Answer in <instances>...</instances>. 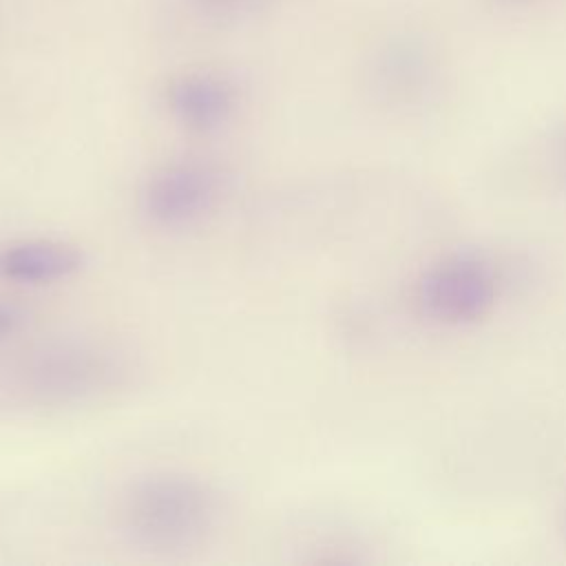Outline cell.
I'll use <instances>...</instances> for the list:
<instances>
[{
	"mask_svg": "<svg viewBox=\"0 0 566 566\" xmlns=\"http://www.w3.org/2000/svg\"><path fill=\"white\" fill-rule=\"evenodd\" d=\"M217 517V493L199 478L184 473L139 478L119 502L124 533L150 551L190 548L212 531Z\"/></svg>",
	"mask_w": 566,
	"mask_h": 566,
	"instance_id": "1",
	"label": "cell"
},
{
	"mask_svg": "<svg viewBox=\"0 0 566 566\" xmlns=\"http://www.w3.org/2000/svg\"><path fill=\"white\" fill-rule=\"evenodd\" d=\"M221 172L203 161H175L150 175L142 190L146 217L161 228H184L203 219L221 199Z\"/></svg>",
	"mask_w": 566,
	"mask_h": 566,
	"instance_id": "2",
	"label": "cell"
},
{
	"mask_svg": "<svg viewBox=\"0 0 566 566\" xmlns=\"http://www.w3.org/2000/svg\"><path fill=\"white\" fill-rule=\"evenodd\" d=\"M166 104L172 117L195 133L221 128L237 108V88L212 71H188L166 88Z\"/></svg>",
	"mask_w": 566,
	"mask_h": 566,
	"instance_id": "3",
	"label": "cell"
},
{
	"mask_svg": "<svg viewBox=\"0 0 566 566\" xmlns=\"http://www.w3.org/2000/svg\"><path fill=\"white\" fill-rule=\"evenodd\" d=\"M108 371L111 367L102 354L62 345L35 356L27 382L44 400H66L95 391Z\"/></svg>",
	"mask_w": 566,
	"mask_h": 566,
	"instance_id": "4",
	"label": "cell"
},
{
	"mask_svg": "<svg viewBox=\"0 0 566 566\" xmlns=\"http://www.w3.org/2000/svg\"><path fill=\"white\" fill-rule=\"evenodd\" d=\"M82 268V254L60 241H22L0 252V276L15 283H49Z\"/></svg>",
	"mask_w": 566,
	"mask_h": 566,
	"instance_id": "5",
	"label": "cell"
},
{
	"mask_svg": "<svg viewBox=\"0 0 566 566\" xmlns=\"http://www.w3.org/2000/svg\"><path fill=\"white\" fill-rule=\"evenodd\" d=\"M201 11L210 15H239L254 9L261 0H192Z\"/></svg>",
	"mask_w": 566,
	"mask_h": 566,
	"instance_id": "6",
	"label": "cell"
},
{
	"mask_svg": "<svg viewBox=\"0 0 566 566\" xmlns=\"http://www.w3.org/2000/svg\"><path fill=\"white\" fill-rule=\"evenodd\" d=\"M13 321H15V318H13V314H11L9 310L0 307V336L13 327Z\"/></svg>",
	"mask_w": 566,
	"mask_h": 566,
	"instance_id": "7",
	"label": "cell"
}]
</instances>
